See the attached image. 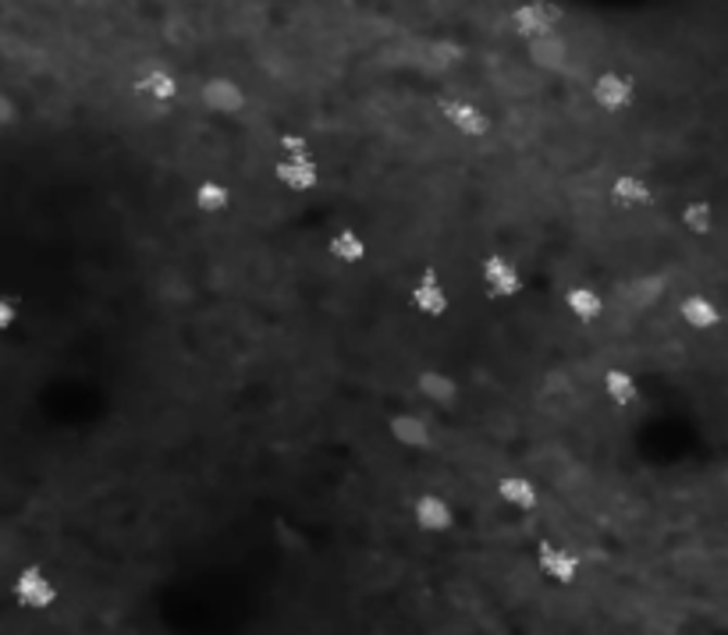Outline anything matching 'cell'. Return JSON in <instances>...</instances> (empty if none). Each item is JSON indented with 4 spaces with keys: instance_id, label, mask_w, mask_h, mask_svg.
<instances>
[{
    "instance_id": "2",
    "label": "cell",
    "mask_w": 728,
    "mask_h": 635,
    "mask_svg": "<svg viewBox=\"0 0 728 635\" xmlns=\"http://www.w3.org/2000/svg\"><path fill=\"white\" fill-rule=\"evenodd\" d=\"M562 25V8L555 0H526L511 11V29L522 39H541L551 36Z\"/></svg>"
},
{
    "instance_id": "23",
    "label": "cell",
    "mask_w": 728,
    "mask_h": 635,
    "mask_svg": "<svg viewBox=\"0 0 728 635\" xmlns=\"http://www.w3.org/2000/svg\"><path fill=\"white\" fill-rule=\"evenodd\" d=\"M632 4H643V0H632ZM622 8H626V4H622ZM643 8L651 11V4H643ZM612 11H615V8H612ZM601 15H604V11H601ZM562 18H590V15H562ZM593 18H597V15H593ZM651 29H654V11H651ZM646 39H651V36H646ZM696 39H714V36H696ZM686 43H690V39H686ZM714 43H718V39H714ZM519 47H522V43H519ZM668 50H671V47H668ZM508 53H511V50H508ZM661 53H665V50H661ZM643 61H646V58H643ZM491 64H494V61H491ZM483 67H488V64H483ZM693 75H696V72H693ZM458 83H462V75H458Z\"/></svg>"
},
{
    "instance_id": "18",
    "label": "cell",
    "mask_w": 728,
    "mask_h": 635,
    "mask_svg": "<svg viewBox=\"0 0 728 635\" xmlns=\"http://www.w3.org/2000/svg\"><path fill=\"white\" fill-rule=\"evenodd\" d=\"M565 306H569L576 320L593 323L604 316V291L597 285H572L569 295H565Z\"/></svg>"
},
{
    "instance_id": "26",
    "label": "cell",
    "mask_w": 728,
    "mask_h": 635,
    "mask_svg": "<svg viewBox=\"0 0 728 635\" xmlns=\"http://www.w3.org/2000/svg\"><path fill=\"white\" fill-rule=\"evenodd\" d=\"M725 373H728V366H725Z\"/></svg>"
},
{
    "instance_id": "20",
    "label": "cell",
    "mask_w": 728,
    "mask_h": 635,
    "mask_svg": "<svg viewBox=\"0 0 728 635\" xmlns=\"http://www.w3.org/2000/svg\"><path fill=\"white\" fill-rule=\"evenodd\" d=\"M601 390L612 404H632L640 398V381L629 370H608L601 381Z\"/></svg>"
},
{
    "instance_id": "6",
    "label": "cell",
    "mask_w": 728,
    "mask_h": 635,
    "mask_svg": "<svg viewBox=\"0 0 728 635\" xmlns=\"http://www.w3.org/2000/svg\"><path fill=\"white\" fill-rule=\"evenodd\" d=\"M679 316L690 331L707 334V331H718L725 323V306L707 291H686L679 302Z\"/></svg>"
},
{
    "instance_id": "1",
    "label": "cell",
    "mask_w": 728,
    "mask_h": 635,
    "mask_svg": "<svg viewBox=\"0 0 728 635\" xmlns=\"http://www.w3.org/2000/svg\"><path fill=\"white\" fill-rule=\"evenodd\" d=\"M11 600H15L22 611L44 614V611H50V607H58L61 586L47 569H39V564H25V569L11 578Z\"/></svg>"
},
{
    "instance_id": "19",
    "label": "cell",
    "mask_w": 728,
    "mask_h": 635,
    "mask_svg": "<svg viewBox=\"0 0 728 635\" xmlns=\"http://www.w3.org/2000/svg\"><path fill=\"white\" fill-rule=\"evenodd\" d=\"M193 202H196V210H203V213H224L232 207V188H227L221 178H199L193 185Z\"/></svg>"
},
{
    "instance_id": "5",
    "label": "cell",
    "mask_w": 728,
    "mask_h": 635,
    "mask_svg": "<svg viewBox=\"0 0 728 635\" xmlns=\"http://www.w3.org/2000/svg\"><path fill=\"white\" fill-rule=\"evenodd\" d=\"M593 103L608 114H622L637 103V83L626 72H601L593 78Z\"/></svg>"
},
{
    "instance_id": "15",
    "label": "cell",
    "mask_w": 728,
    "mask_h": 635,
    "mask_svg": "<svg viewBox=\"0 0 728 635\" xmlns=\"http://www.w3.org/2000/svg\"><path fill=\"white\" fill-rule=\"evenodd\" d=\"M136 89H139V97H146L150 103H174L182 92V83L168 72V67L157 64V67H146V72L136 78Z\"/></svg>"
},
{
    "instance_id": "7",
    "label": "cell",
    "mask_w": 728,
    "mask_h": 635,
    "mask_svg": "<svg viewBox=\"0 0 728 635\" xmlns=\"http://www.w3.org/2000/svg\"><path fill=\"white\" fill-rule=\"evenodd\" d=\"M412 522H416V530H423L430 536H441L455 525V505L444 494H434V490L420 494L412 501Z\"/></svg>"
},
{
    "instance_id": "10",
    "label": "cell",
    "mask_w": 728,
    "mask_h": 635,
    "mask_svg": "<svg viewBox=\"0 0 728 635\" xmlns=\"http://www.w3.org/2000/svg\"><path fill=\"white\" fill-rule=\"evenodd\" d=\"M409 302H412L416 313H423V316H444L448 313V306H452V295H448V288H444V281L437 274H420V281H416L412 291H409Z\"/></svg>"
},
{
    "instance_id": "21",
    "label": "cell",
    "mask_w": 728,
    "mask_h": 635,
    "mask_svg": "<svg viewBox=\"0 0 728 635\" xmlns=\"http://www.w3.org/2000/svg\"><path fill=\"white\" fill-rule=\"evenodd\" d=\"M18 323V302L8 291H0V334H8Z\"/></svg>"
},
{
    "instance_id": "13",
    "label": "cell",
    "mask_w": 728,
    "mask_h": 635,
    "mask_svg": "<svg viewBox=\"0 0 728 635\" xmlns=\"http://www.w3.org/2000/svg\"><path fill=\"white\" fill-rule=\"evenodd\" d=\"M277 178L285 188H292V192H313L320 182V167L313 157H281Z\"/></svg>"
},
{
    "instance_id": "4",
    "label": "cell",
    "mask_w": 728,
    "mask_h": 635,
    "mask_svg": "<svg viewBox=\"0 0 728 635\" xmlns=\"http://www.w3.org/2000/svg\"><path fill=\"white\" fill-rule=\"evenodd\" d=\"M536 572L555 586H576L579 575H583V561H579V553L569 547L541 544L536 547Z\"/></svg>"
},
{
    "instance_id": "3",
    "label": "cell",
    "mask_w": 728,
    "mask_h": 635,
    "mask_svg": "<svg viewBox=\"0 0 728 635\" xmlns=\"http://www.w3.org/2000/svg\"><path fill=\"white\" fill-rule=\"evenodd\" d=\"M480 281L491 295H497V299H511V295L522 291L526 277H522V266L511 260V256L491 252V256H483V263H480Z\"/></svg>"
},
{
    "instance_id": "14",
    "label": "cell",
    "mask_w": 728,
    "mask_h": 635,
    "mask_svg": "<svg viewBox=\"0 0 728 635\" xmlns=\"http://www.w3.org/2000/svg\"><path fill=\"white\" fill-rule=\"evenodd\" d=\"M654 199V185L643 178V174H637V171H626V174H618V178L612 182V202L615 207H622V210H640V207H646V202Z\"/></svg>"
},
{
    "instance_id": "22",
    "label": "cell",
    "mask_w": 728,
    "mask_h": 635,
    "mask_svg": "<svg viewBox=\"0 0 728 635\" xmlns=\"http://www.w3.org/2000/svg\"><path fill=\"white\" fill-rule=\"evenodd\" d=\"M18 114H22V111H18V100L11 97L8 89H0V132L15 125V121H18Z\"/></svg>"
},
{
    "instance_id": "24",
    "label": "cell",
    "mask_w": 728,
    "mask_h": 635,
    "mask_svg": "<svg viewBox=\"0 0 728 635\" xmlns=\"http://www.w3.org/2000/svg\"><path fill=\"white\" fill-rule=\"evenodd\" d=\"M682 4H686V0H682ZM668 25H671V22H668ZM502 39H505V36H502ZM488 50H491V47H488ZM469 58H473V53H469Z\"/></svg>"
},
{
    "instance_id": "8",
    "label": "cell",
    "mask_w": 728,
    "mask_h": 635,
    "mask_svg": "<svg viewBox=\"0 0 728 635\" xmlns=\"http://www.w3.org/2000/svg\"><path fill=\"white\" fill-rule=\"evenodd\" d=\"M199 103L207 107V111L213 114H242L246 111V89H242V83H235V78H207L203 86H199Z\"/></svg>"
},
{
    "instance_id": "11",
    "label": "cell",
    "mask_w": 728,
    "mask_h": 635,
    "mask_svg": "<svg viewBox=\"0 0 728 635\" xmlns=\"http://www.w3.org/2000/svg\"><path fill=\"white\" fill-rule=\"evenodd\" d=\"M387 429L391 437H395L406 451H420L430 444V423L412 409H398L395 415L387 419Z\"/></svg>"
},
{
    "instance_id": "16",
    "label": "cell",
    "mask_w": 728,
    "mask_h": 635,
    "mask_svg": "<svg viewBox=\"0 0 728 635\" xmlns=\"http://www.w3.org/2000/svg\"><path fill=\"white\" fill-rule=\"evenodd\" d=\"M412 395L430 404H452L458 398V384L444 370H420L416 373Z\"/></svg>"
},
{
    "instance_id": "17",
    "label": "cell",
    "mask_w": 728,
    "mask_h": 635,
    "mask_svg": "<svg viewBox=\"0 0 728 635\" xmlns=\"http://www.w3.org/2000/svg\"><path fill=\"white\" fill-rule=\"evenodd\" d=\"M497 497H502V505H508L511 511H526L536 508V486L530 476H522V472H508V476L497 480Z\"/></svg>"
},
{
    "instance_id": "25",
    "label": "cell",
    "mask_w": 728,
    "mask_h": 635,
    "mask_svg": "<svg viewBox=\"0 0 728 635\" xmlns=\"http://www.w3.org/2000/svg\"><path fill=\"white\" fill-rule=\"evenodd\" d=\"M572 4H576V0H572ZM676 15H679V11H676ZM466 61H469V58H466Z\"/></svg>"
},
{
    "instance_id": "12",
    "label": "cell",
    "mask_w": 728,
    "mask_h": 635,
    "mask_svg": "<svg viewBox=\"0 0 728 635\" xmlns=\"http://www.w3.org/2000/svg\"><path fill=\"white\" fill-rule=\"evenodd\" d=\"M679 224H682V232H686V235L707 238V235L718 232V207H714V202L704 199V196L686 199V202H682V210H679Z\"/></svg>"
},
{
    "instance_id": "9",
    "label": "cell",
    "mask_w": 728,
    "mask_h": 635,
    "mask_svg": "<svg viewBox=\"0 0 728 635\" xmlns=\"http://www.w3.org/2000/svg\"><path fill=\"white\" fill-rule=\"evenodd\" d=\"M444 117H448V125L458 135H466V139H483V135L491 132V114L466 97H455L448 107H444Z\"/></svg>"
}]
</instances>
